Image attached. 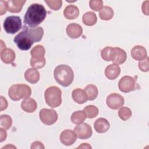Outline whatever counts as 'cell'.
Returning a JSON list of instances; mask_svg holds the SVG:
<instances>
[{
    "mask_svg": "<svg viewBox=\"0 0 149 149\" xmlns=\"http://www.w3.org/2000/svg\"><path fill=\"white\" fill-rule=\"evenodd\" d=\"M43 34L44 30L41 27H31L24 26L23 30L15 37L13 41L20 49L26 51L34 42L40 41Z\"/></svg>",
    "mask_w": 149,
    "mask_h": 149,
    "instance_id": "cell-1",
    "label": "cell"
},
{
    "mask_svg": "<svg viewBox=\"0 0 149 149\" xmlns=\"http://www.w3.org/2000/svg\"><path fill=\"white\" fill-rule=\"evenodd\" d=\"M47 12L44 6L39 3H33L28 8L24 17V23L29 27H37L46 17Z\"/></svg>",
    "mask_w": 149,
    "mask_h": 149,
    "instance_id": "cell-2",
    "label": "cell"
},
{
    "mask_svg": "<svg viewBox=\"0 0 149 149\" xmlns=\"http://www.w3.org/2000/svg\"><path fill=\"white\" fill-rule=\"evenodd\" d=\"M54 76L56 82L63 87H68L72 84L74 79L72 69L66 65L57 66L54 71Z\"/></svg>",
    "mask_w": 149,
    "mask_h": 149,
    "instance_id": "cell-3",
    "label": "cell"
},
{
    "mask_svg": "<svg viewBox=\"0 0 149 149\" xmlns=\"http://www.w3.org/2000/svg\"><path fill=\"white\" fill-rule=\"evenodd\" d=\"M61 90L56 86L49 87L44 93L45 102L51 108H56L61 104Z\"/></svg>",
    "mask_w": 149,
    "mask_h": 149,
    "instance_id": "cell-4",
    "label": "cell"
},
{
    "mask_svg": "<svg viewBox=\"0 0 149 149\" xmlns=\"http://www.w3.org/2000/svg\"><path fill=\"white\" fill-rule=\"evenodd\" d=\"M22 27V20L17 16H10L7 17L3 22V28L8 34L17 33Z\"/></svg>",
    "mask_w": 149,
    "mask_h": 149,
    "instance_id": "cell-5",
    "label": "cell"
},
{
    "mask_svg": "<svg viewBox=\"0 0 149 149\" xmlns=\"http://www.w3.org/2000/svg\"><path fill=\"white\" fill-rule=\"evenodd\" d=\"M39 116L41 122L47 125H53L58 120L56 112L52 109H42L40 111Z\"/></svg>",
    "mask_w": 149,
    "mask_h": 149,
    "instance_id": "cell-6",
    "label": "cell"
},
{
    "mask_svg": "<svg viewBox=\"0 0 149 149\" xmlns=\"http://www.w3.org/2000/svg\"><path fill=\"white\" fill-rule=\"evenodd\" d=\"M137 83L135 79L129 76L122 77L118 83V87L122 92L129 93L136 88Z\"/></svg>",
    "mask_w": 149,
    "mask_h": 149,
    "instance_id": "cell-7",
    "label": "cell"
},
{
    "mask_svg": "<svg viewBox=\"0 0 149 149\" xmlns=\"http://www.w3.org/2000/svg\"><path fill=\"white\" fill-rule=\"evenodd\" d=\"M124 98L121 95L116 93H112L109 94L106 99L107 106L112 109H118L120 108L124 104Z\"/></svg>",
    "mask_w": 149,
    "mask_h": 149,
    "instance_id": "cell-8",
    "label": "cell"
},
{
    "mask_svg": "<svg viewBox=\"0 0 149 149\" xmlns=\"http://www.w3.org/2000/svg\"><path fill=\"white\" fill-rule=\"evenodd\" d=\"M74 132L77 137L80 139H87L91 136L93 133L91 127L86 123L78 124L74 128Z\"/></svg>",
    "mask_w": 149,
    "mask_h": 149,
    "instance_id": "cell-9",
    "label": "cell"
},
{
    "mask_svg": "<svg viewBox=\"0 0 149 149\" xmlns=\"http://www.w3.org/2000/svg\"><path fill=\"white\" fill-rule=\"evenodd\" d=\"M59 139L63 145L69 146L76 142L77 135L74 131L70 129H66L61 132Z\"/></svg>",
    "mask_w": 149,
    "mask_h": 149,
    "instance_id": "cell-10",
    "label": "cell"
},
{
    "mask_svg": "<svg viewBox=\"0 0 149 149\" xmlns=\"http://www.w3.org/2000/svg\"><path fill=\"white\" fill-rule=\"evenodd\" d=\"M68 36L72 38H77L83 33V29L80 25L77 23H70L66 29Z\"/></svg>",
    "mask_w": 149,
    "mask_h": 149,
    "instance_id": "cell-11",
    "label": "cell"
},
{
    "mask_svg": "<svg viewBox=\"0 0 149 149\" xmlns=\"http://www.w3.org/2000/svg\"><path fill=\"white\" fill-rule=\"evenodd\" d=\"M132 57L137 61H142L147 57L146 49L141 45H136L131 50Z\"/></svg>",
    "mask_w": 149,
    "mask_h": 149,
    "instance_id": "cell-12",
    "label": "cell"
},
{
    "mask_svg": "<svg viewBox=\"0 0 149 149\" xmlns=\"http://www.w3.org/2000/svg\"><path fill=\"white\" fill-rule=\"evenodd\" d=\"M120 73V68L116 64H111L105 69V74L109 80H114L117 78Z\"/></svg>",
    "mask_w": 149,
    "mask_h": 149,
    "instance_id": "cell-13",
    "label": "cell"
},
{
    "mask_svg": "<svg viewBox=\"0 0 149 149\" xmlns=\"http://www.w3.org/2000/svg\"><path fill=\"white\" fill-rule=\"evenodd\" d=\"M94 127L97 133H104L109 130L110 127V124L108 120L105 118H100L95 121Z\"/></svg>",
    "mask_w": 149,
    "mask_h": 149,
    "instance_id": "cell-14",
    "label": "cell"
},
{
    "mask_svg": "<svg viewBox=\"0 0 149 149\" xmlns=\"http://www.w3.org/2000/svg\"><path fill=\"white\" fill-rule=\"evenodd\" d=\"M1 59L5 63H12L15 59V53L11 48H5L1 51Z\"/></svg>",
    "mask_w": 149,
    "mask_h": 149,
    "instance_id": "cell-15",
    "label": "cell"
},
{
    "mask_svg": "<svg viewBox=\"0 0 149 149\" xmlns=\"http://www.w3.org/2000/svg\"><path fill=\"white\" fill-rule=\"evenodd\" d=\"M72 97L73 100L79 104H82L86 102L88 100L85 91L79 88L73 90Z\"/></svg>",
    "mask_w": 149,
    "mask_h": 149,
    "instance_id": "cell-16",
    "label": "cell"
},
{
    "mask_svg": "<svg viewBox=\"0 0 149 149\" xmlns=\"http://www.w3.org/2000/svg\"><path fill=\"white\" fill-rule=\"evenodd\" d=\"M37 107L36 101L31 98L24 99L21 103L22 109L26 112L32 113L34 112Z\"/></svg>",
    "mask_w": 149,
    "mask_h": 149,
    "instance_id": "cell-17",
    "label": "cell"
},
{
    "mask_svg": "<svg viewBox=\"0 0 149 149\" xmlns=\"http://www.w3.org/2000/svg\"><path fill=\"white\" fill-rule=\"evenodd\" d=\"M24 76L26 81L32 84L37 83L40 79L39 72L34 68H29L26 70Z\"/></svg>",
    "mask_w": 149,
    "mask_h": 149,
    "instance_id": "cell-18",
    "label": "cell"
},
{
    "mask_svg": "<svg viewBox=\"0 0 149 149\" xmlns=\"http://www.w3.org/2000/svg\"><path fill=\"white\" fill-rule=\"evenodd\" d=\"M79 15V8L73 5L67 6L63 10L64 16L69 20H73L76 19Z\"/></svg>",
    "mask_w": 149,
    "mask_h": 149,
    "instance_id": "cell-19",
    "label": "cell"
},
{
    "mask_svg": "<svg viewBox=\"0 0 149 149\" xmlns=\"http://www.w3.org/2000/svg\"><path fill=\"white\" fill-rule=\"evenodd\" d=\"M16 93L18 97L20 99H26L29 98L31 94V90L30 87L24 84H17L16 88Z\"/></svg>",
    "mask_w": 149,
    "mask_h": 149,
    "instance_id": "cell-20",
    "label": "cell"
},
{
    "mask_svg": "<svg viewBox=\"0 0 149 149\" xmlns=\"http://www.w3.org/2000/svg\"><path fill=\"white\" fill-rule=\"evenodd\" d=\"M26 1L22 0H9L7 1L8 10L12 13H19L22 10V7Z\"/></svg>",
    "mask_w": 149,
    "mask_h": 149,
    "instance_id": "cell-21",
    "label": "cell"
},
{
    "mask_svg": "<svg viewBox=\"0 0 149 149\" xmlns=\"http://www.w3.org/2000/svg\"><path fill=\"white\" fill-rule=\"evenodd\" d=\"M115 55L113 62L114 64L119 65L123 63L127 59V54L126 52L122 48L119 47H115Z\"/></svg>",
    "mask_w": 149,
    "mask_h": 149,
    "instance_id": "cell-22",
    "label": "cell"
},
{
    "mask_svg": "<svg viewBox=\"0 0 149 149\" xmlns=\"http://www.w3.org/2000/svg\"><path fill=\"white\" fill-rule=\"evenodd\" d=\"M115 55V48L106 47L102 49L101 52L102 58L105 61H113Z\"/></svg>",
    "mask_w": 149,
    "mask_h": 149,
    "instance_id": "cell-23",
    "label": "cell"
},
{
    "mask_svg": "<svg viewBox=\"0 0 149 149\" xmlns=\"http://www.w3.org/2000/svg\"><path fill=\"white\" fill-rule=\"evenodd\" d=\"M97 20V16L95 13L93 12H87L85 13L82 17L83 23L88 26H91L94 25Z\"/></svg>",
    "mask_w": 149,
    "mask_h": 149,
    "instance_id": "cell-24",
    "label": "cell"
},
{
    "mask_svg": "<svg viewBox=\"0 0 149 149\" xmlns=\"http://www.w3.org/2000/svg\"><path fill=\"white\" fill-rule=\"evenodd\" d=\"M45 48L42 45H36L30 51L31 58L34 59H41L45 58Z\"/></svg>",
    "mask_w": 149,
    "mask_h": 149,
    "instance_id": "cell-25",
    "label": "cell"
},
{
    "mask_svg": "<svg viewBox=\"0 0 149 149\" xmlns=\"http://www.w3.org/2000/svg\"><path fill=\"white\" fill-rule=\"evenodd\" d=\"M113 9L108 6H104L99 12V16L101 19L104 20H109L113 16Z\"/></svg>",
    "mask_w": 149,
    "mask_h": 149,
    "instance_id": "cell-26",
    "label": "cell"
},
{
    "mask_svg": "<svg viewBox=\"0 0 149 149\" xmlns=\"http://www.w3.org/2000/svg\"><path fill=\"white\" fill-rule=\"evenodd\" d=\"M84 91L87 96V99L90 101L95 100L98 96V91L97 87L93 84L87 85L84 89Z\"/></svg>",
    "mask_w": 149,
    "mask_h": 149,
    "instance_id": "cell-27",
    "label": "cell"
},
{
    "mask_svg": "<svg viewBox=\"0 0 149 149\" xmlns=\"http://www.w3.org/2000/svg\"><path fill=\"white\" fill-rule=\"evenodd\" d=\"M86 118V115L83 111H77L72 114L70 119L72 123L78 125L83 123Z\"/></svg>",
    "mask_w": 149,
    "mask_h": 149,
    "instance_id": "cell-28",
    "label": "cell"
},
{
    "mask_svg": "<svg viewBox=\"0 0 149 149\" xmlns=\"http://www.w3.org/2000/svg\"><path fill=\"white\" fill-rule=\"evenodd\" d=\"M84 112L85 113L86 117L88 118H94L98 114V108L93 105H90L86 106L83 109Z\"/></svg>",
    "mask_w": 149,
    "mask_h": 149,
    "instance_id": "cell-29",
    "label": "cell"
},
{
    "mask_svg": "<svg viewBox=\"0 0 149 149\" xmlns=\"http://www.w3.org/2000/svg\"><path fill=\"white\" fill-rule=\"evenodd\" d=\"M12 124L11 117L8 115H2L0 117V125L5 129H9Z\"/></svg>",
    "mask_w": 149,
    "mask_h": 149,
    "instance_id": "cell-30",
    "label": "cell"
},
{
    "mask_svg": "<svg viewBox=\"0 0 149 149\" xmlns=\"http://www.w3.org/2000/svg\"><path fill=\"white\" fill-rule=\"evenodd\" d=\"M118 116L122 120H126L131 117L132 111L128 107H120L118 111Z\"/></svg>",
    "mask_w": 149,
    "mask_h": 149,
    "instance_id": "cell-31",
    "label": "cell"
},
{
    "mask_svg": "<svg viewBox=\"0 0 149 149\" xmlns=\"http://www.w3.org/2000/svg\"><path fill=\"white\" fill-rule=\"evenodd\" d=\"M46 63L45 58H44L41 59H34L31 58L30 59V65L34 69H38L43 68Z\"/></svg>",
    "mask_w": 149,
    "mask_h": 149,
    "instance_id": "cell-32",
    "label": "cell"
},
{
    "mask_svg": "<svg viewBox=\"0 0 149 149\" xmlns=\"http://www.w3.org/2000/svg\"><path fill=\"white\" fill-rule=\"evenodd\" d=\"M45 2L54 10H59L61 8L62 4V1L61 0H45Z\"/></svg>",
    "mask_w": 149,
    "mask_h": 149,
    "instance_id": "cell-33",
    "label": "cell"
},
{
    "mask_svg": "<svg viewBox=\"0 0 149 149\" xmlns=\"http://www.w3.org/2000/svg\"><path fill=\"white\" fill-rule=\"evenodd\" d=\"M90 8L94 11L100 10L103 6V2L101 0H91L89 2Z\"/></svg>",
    "mask_w": 149,
    "mask_h": 149,
    "instance_id": "cell-34",
    "label": "cell"
},
{
    "mask_svg": "<svg viewBox=\"0 0 149 149\" xmlns=\"http://www.w3.org/2000/svg\"><path fill=\"white\" fill-rule=\"evenodd\" d=\"M17 84L12 85L9 89L8 91V95L11 100L13 101H19L20 98L18 97L17 93H16V88H17Z\"/></svg>",
    "mask_w": 149,
    "mask_h": 149,
    "instance_id": "cell-35",
    "label": "cell"
},
{
    "mask_svg": "<svg viewBox=\"0 0 149 149\" xmlns=\"http://www.w3.org/2000/svg\"><path fill=\"white\" fill-rule=\"evenodd\" d=\"M139 68L142 72H148L149 69V65H148V58L147 57L145 59L140 61L138 63Z\"/></svg>",
    "mask_w": 149,
    "mask_h": 149,
    "instance_id": "cell-36",
    "label": "cell"
},
{
    "mask_svg": "<svg viewBox=\"0 0 149 149\" xmlns=\"http://www.w3.org/2000/svg\"><path fill=\"white\" fill-rule=\"evenodd\" d=\"M8 10V6L7 1H0V15H3Z\"/></svg>",
    "mask_w": 149,
    "mask_h": 149,
    "instance_id": "cell-37",
    "label": "cell"
},
{
    "mask_svg": "<svg viewBox=\"0 0 149 149\" xmlns=\"http://www.w3.org/2000/svg\"><path fill=\"white\" fill-rule=\"evenodd\" d=\"M8 107V102L2 96H1V111L6 109Z\"/></svg>",
    "mask_w": 149,
    "mask_h": 149,
    "instance_id": "cell-38",
    "label": "cell"
},
{
    "mask_svg": "<svg viewBox=\"0 0 149 149\" xmlns=\"http://www.w3.org/2000/svg\"><path fill=\"white\" fill-rule=\"evenodd\" d=\"M142 11L143 13L146 15H148V1H146L143 3Z\"/></svg>",
    "mask_w": 149,
    "mask_h": 149,
    "instance_id": "cell-39",
    "label": "cell"
},
{
    "mask_svg": "<svg viewBox=\"0 0 149 149\" xmlns=\"http://www.w3.org/2000/svg\"><path fill=\"white\" fill-rule=\"evenodd\" d=\"M31 148H44V146L40 141H34L32 143Z\"/></svg>",
    "mask_w": 149,
    "mask_h": 149,
    "instance_id": "cell-40",
    "label": "cell"
},
{
    "mask_svg": "<svg viewBox=\"0 0 149 149\" xmlns=\"http://www.w3.org/2000/svg\"><path fill=\"white\" fill-rule=\"evenodd\" d=\"M0 132H1V142H2L3 140H5L7 136V133L5 130L3 129L2 127L0 129Z\"/></svg>",
    "mask_w": 149,
    "mask_h": 149,
    "instance_id": "cell-41",
    "label": "cell"
},
{
    "mask_svg": "<svg viewBox=\"0 0 149 149\" xmlns=\"http://www.w3.org/2000/svg\"><path fill=\"white\" fill-rule=\"evenodd\" d=\"M78 148H91V147L89 145V144L82 143L81 144V146L78 147Z\"/></svg>",
    "mask_w": 149,
    "mask_h": 149,
    "instance_id": "cell-42",
    "label": "cell"
},
{
    "mask_svg": "<svg viewBox=\"0 0 149 149\" xmlns=\"http://www.w3.org/2000/svg\"><path fill=\"white\" fill-rule=\"evenodd\" d=\"M6 48V45L3 42L2 40H1V51L3 50L4 49Z\"/></svg>",
    "mask_w": 149,
    "mask_h": 149,
    "instance_id": "cell-43",
    "label": "cell"
}]
</instances>
